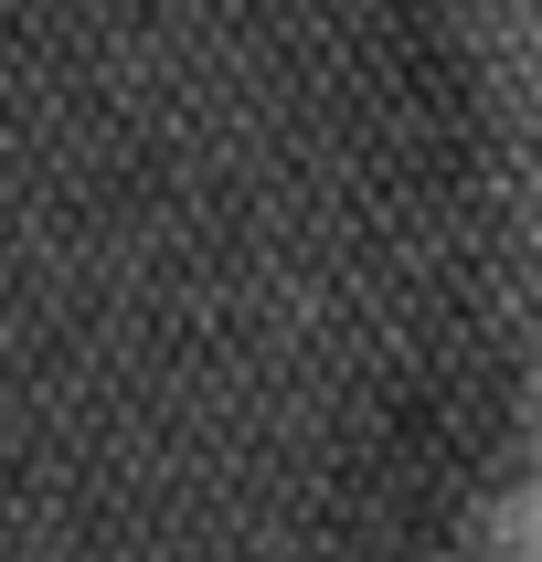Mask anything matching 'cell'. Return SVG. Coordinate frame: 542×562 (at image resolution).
Instances as JSON below:
<instances>
[{
    "mask_svg": "<svg viewBox=\"0 0 542 562\" xmlns=\"http://www.w3.org/2000/svg\"><path fill=\"white\" fill-rule=\"evenodd\" d=\"M0 562H542V0H0Z\"/></svg>",
    "mask_w": 542,
    "mask_h": 562,
    "instance_id": "1",
    "label": "cell"
}]
</instances>
